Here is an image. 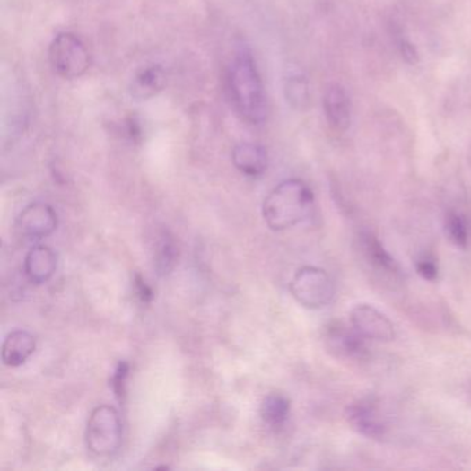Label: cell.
Returning <instances> with one entry per match:
<instances>
[{
  "mask_svg": "<svg viewBox=\"0 0 471 471\" xmlns=\"http://www.w3.org/2000/svg\"><path fill=\"white\" fill-rule=\"evenodd\" d=\"M135 292H137V296L140 298V301H144V303H148V301H153V291H151L150 286L145 283V281L142 278V276L135 275Z\"/></svg>",
  "mask_w": 471,
  "mask_h": 471,
  "instance_id": "22",
  "label": "cell"
},
{
  "mask_svg": "<svg viewBox=\"0 0 471 471\" xmlns=\"http://www.w3.org/2000/svg\"><path fill=\"white\" fill-rule=\"evenodd\" d=\"M353 327L365 339L391 342L396 337L393 322L371 304H358L350 314Z\"/></svg>",
  "mask_w": 471,
  "mask_h": 471,
  "instance_id": "6",
  "label": "cell"
},
{
  "mask_svg": "<svg viewBox=\"0 0 471 471\" xmlns=\"http://www.w3.org/2000/svg\"><path fill=\"white\" fill-rule=\"evenodd\" d=\"M325 339H327V347L329 348V352L334 353L336 357L361 360L368 354L365 337L361 336L354 327L353 330L347 329L340 322H332L327 325Z\"/></svg>",
  "mask_w": 471,
  "mask_h": 471,
  "instance_id": "9",
  "label": "cell"
},
{
  "mask_svg": "<svg viewBox=\"0 0 471 471\" xmlns=\"http://www.w3.org/2000/svg\"><path fill=\"white\" fill-rule=\"evenodd\" d=\"M57 214L48 204L28 205L19 217V229L25 238L32 240H43L57 229Z\"/></svg>",
  "mask_w": 471,
  "mask_h": 471,
  "instance_id": "8",
  "label": "cell"
},
{
  "mask_svg": "<svg viewBox=\"0 0 471 471\" xmlns=\"http://www.w3.org/2000/svg\"><path fill=\"white\" fill-rule=\"evenodd\" d=\"M48 60L58 75L76 79L92 65L91 53L81 38L71 32L58 33L48 48Z\"/></svg>",
  "mask_w": 471,
  "mask_h": 471,
  "instance_id": "4",
  "label": "cell"
},
{
  "mask_svg": "<svg viewBox=\"0 0 471 471\" xmlns=\"http://www.w3.org/2000/svg\"><path fill=\"white\" fill-rule=\"evenodd\" d=\"M285 96L293 109H307L310 93L306 79L299 75L291 76L285 83Z\"/></svg>",
  "mask_w": 471,
  "mask_h": 471,
  "instance_id": "19",
  "label": "cell"
},
{
  "mask_svg": "<svg viewBox=\"0 0 471 471\" xmlns=\"http://www.w3.org/2000/svg\"><path fill=\"white\" fill-rule=\"evenodd\" d=\"M165 84V69L158 64H153L135 74L130 83V94L135 100H148L162 92Z\"/></svg>",
  "mask_w": 471,
  "mask_h": 471,
  "instance_id": "14",
  "label": "cell"
},
{
  "mask_svg": "<svg viewBox=\"0 0 471 471\" xmlns=\"http://www.w3.org/2000/svg\"><path fill=\"white\" fill-rule=\"evenodd\" d=\"M445 232L448 240L459 248L467 247L468 243V224L465 217L459 212H448L445 219Z\"/></svg>",
  "mask_w": 471,
  "mask_h": 471,
  "instance_id": "18",
  "label": "cell"
},
{
  "mask_svg": "<svg viewBox=\"0 0 471 471\" xmlns=\"http://www.w3.org/2000/svg\"><path fill=\"white\" fill-rule=\"evenodd\" d=\"M178 258L179 249L173 235L169 231L161 232L155 245V268L158 274L162 276L170 274Z\"/></svg>",
  "mask_w": 471,
  "mask_h": 471,
  "instance_id": "17",
  "label": "cell"
},
{
  "mask_svg": "<svg viewBox=\"0 0 471 471\" xmlns=\"http://www.w3.org/2000/svg\"><path fill=\"white\" fill-rule=\"evenodd\" d=\"M232 163L240 173L257 178L267 170V151L255 143H240L232 150Z\"/></svg>",
  "mask_w": 471,
  "mask_h": 471,
  "instance_id": "12",
  "label": "cell"
},
{
  "mask_svg": "<svg viewBox=\"0 0 471 471\" xmlns=\"http://www.w3.org/2000/svg\"><path fill=\"white\" fill-rule=\"evenodd\" d=\"M324 109L330 126L345 132L352 124V102L340 84H330L324 94Z\"/></svg>",
  "mask_w": 471,
  "mask_h": 471,
  "instance_id": "10",
  "label": "cell"
},
{
  "mask_svg": "<svg viewBox=\"0 0 471 471\" xmlns=\"http://www.w3.org/2000/svg\"><path fill=\"white\" fill-rule=\"evenodd\" d=\"M127 375H129V365L126 362L118 363L114 376H112V388L118 399L124 398L125 386H126Z\"/></svg>",
  "mask_w": 471,
  "mask_h": 471,
  "instance_id": "21",
  "label": "cell"
},
{
  "mask_svg": "<svg viewBox=\"0 0 471 471\" xmlns=\"http://www.w3.org/2000/svg\"><path fill=\"white\" fill-rule=\"evenodd\" d=\"M86 444L96 457H112L122 444V421L111 406H100L87 421Z\"/></svg>",
  "mask_w": 471,
  "mask_h": 471,
  "instance_id": "3",
  "label": "cell"
},
{
  "mask_svg": "<svg viewBox=\"0 0 471 471\" xmlns=\"http://www.w3.org/2000/svg\"><path fill=\"white\" fill-rule=\"evenodd\" d=\"M37 348V340L27 330H14L4 339L2 360L4 365L17 368L27 362Z\"/></svg>",
  "mask_w": 471,
  "mask_h": 471,
  "instance_id": "13",
  "label": "cell"
},
{
  "mask_svg": "<svg viewBox=\"0 0 471 471\" xmlns=\"http://www.w3.org/2000/svg\"><path fill=\"white\" fill-rule=\"evenodd\" d=\"M230 91L240 114L248 122L258 125L267 115L265 87L249 51H238L230 66Z\"/></svg>",
  "mask_w": 471,
  "mask_h": 471,
  "instance_id": "1",
  "label": "cell"
},
{
  "mask_svg": "<svg viewBox=\"0 0 471 471\" xmlns=\"http://www.w3.org/2000/svg\"><path fill=\"white\" fill-rule=\"evenodd\" d=\"M417 274L427 281H434L439 276V266L435 263V258L432 256L424 255L422 256L419 260L416 261Z\"/></svg>",
  "mask_w": 471,
  "mask_h": 471,
  "instance_id": "20",
  "label": "cell"
},
{
  "mask_svg": "<svg viewBox=\"0 0 471 471\" xmlns=\"http://www.w3.org/2000/svg\"><path fill=\"white\" fill-rule=\"evenodd\" d=\"M345 414H347L350 426L368 439L381 440L388 432L385 419L381 416L378 404L373 399H358L348 406Z\"/></svg>",
  "mask_w": 471,
  "mask_h": 471,
  "instance_id": "7",
  "label": "cell"
},
{
  "mask_svg": "<svg viewBox=\"0 0 471 471\" xmlns=\"http://www.w3.org/2000/svg\"><path fill=\"white\" fill-rule=\"evenodd\" d=\"M314 207V194L304 181L289 179L278 184L263 204V216L274 231H283L306 220Z\"/></svg>",
  "mask_w": 471,
  "mask_h": 471,
  "instance_id": "2",
  "label": "cell"
},
{
  "mask_svg": "<svg viewBox=\"0 0 471 471\" xmlns=\"http://www.w3.org/2000/svg\"><path fill=\"white\" fill-rule=\"evenodd\" d=\"M289 414H291V401L283 394H268L261 403V419L268 426H283Z\"/></svg>",
  "mask_w": 471,
  "mask_h": 471,
  "instance_id": "16",
  "label": "cell"
},
{
  "mask_svg": "<svg viewBox=\"0 0 471 471\" xmlns=\"http://www.w3.org/2000/svg\"><path fill=\"white\" fill-rule=\"evenodd\" d=\"M361 249L366 261L372 266L375 270L388 275H398L399 270L396 260L391 257L390 253L381 245L380 240L370 231H363L360 238Z\"/></svg>",
  "mask_w": 471,
  "mask_h": 471,
  "instance_id": "15",
  "label": "cell"
},
{
  "mask_svg": "<svg viewBox=\"0 0 471 471\" xmlns=\"http://www.w3.org/2000/svg\"><path fill=\"white\" fill-rule=\"evenodd\" d=\"M291 293L306 309L318 310L335 298L334 281L318 267L301 268L291 283Z\"/></svg>",
  "mask_w": 471,
  "mask_h": 471,
  "instance_id": "5",
  "label": "cell"
},
{
  "mask_svg": "<svg viewBox=\"0 0 471 471\" xmlns=\"http://www.w3.org/2000/svg\"><path fill=\"white\" fill-rule=\"evenodd\" d=\"M57 268V256L50 248L35 247L25 257V275L35 285L48 283Z\"/></svg>",
  "mask_w": 471,
  "mask_h": 471,
  "instance_id": "11",
  "label": "cell"
}]
</instances>
